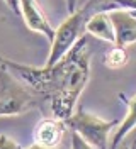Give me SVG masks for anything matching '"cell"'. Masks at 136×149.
Returning a JSON list of instances; mask_svg holds the SVG:
<instances>
[{
  "label": "cell",
  "mask_w": 136,
  "mask_h": 149,
  "mask_svg": "<svg viewBox=\"0 0 136 149\" xmlns=\"http://www.w3.org/2000/svg\"><path fill=\"white\" fill-rule=\"evenodd\" d=\"M27 149H63V148H61V146H56V148H44V146H39V144L34 142V144H31Z\"/></svg>",
  "instance_id": "cell-16"
},
{
  "label": "cell",
  "mask_w": 136,
  "mask_h": 149,
  "mask_svg": "<svg viewBox=\"0 0 136 149\" xmlns=\"http://www.w3.org/2000/svg\"><path fill=\"white\" fill-rule=\"evenodd\" d=\"M80 2H82V0H65L68 14H73L77 9H80Z\"/></svg>",
  "instance_id": "cell-14"
},
{
  "label": "cell",
  "mask_w": 136,
  "mask_h": 149,
  "mask_svg": "<svg viewBox=\"0 0 136 149\" xmlns=\"http://www.w3.org/2000/svg\"><path fill=\"white\" fill-rule=\"evenodd\" d=\"M5 2V5L9 7L14 14H17V15H20V9H19V0H4Z\"/></svg>",
  "instance_id": "cell-15"
},
{
  "label": "cell",
  "mask_w": 136,
  "mask_h": 149,
  "mask_svg": "<svg viewBox=\"0 0 136 149\" xmlns=\"http://www.w3.org/2000/svg\"><path fill=\"white\" fill-rule=\"evenodd\" d=\"M0 149H22L14 139H10L9 136L0 134Z\"/></svg>",
  "instance_id": "cell-12"
},
{
  "label": "cell",
  "mask_w": 136,
  "mask_h": 149,
  "mask_svg": "<svg viewBox=\"0 0 136 149\" xmlns=\"http://www.w3.org/2000/svg\"><path fill=\"white\" fill-rule=\"evenodd\" d=\"M68 129L66 122L56 117L41 119L34 127V142L44 148H56L61 146L65 132Z\"/></svg>",
  "instance_id": "cell-7"
},
{
  "label": "cell",
  "mask_w": 136,
  "mask_h": 149,
  "mask_svg": "<svg viewBox=\"0 0 136 149\" xmlns=\"http://www.w3.org/2000/svg\"><path fill=\"white\" fill-rule=\"evenodd\" d=\"M128 59H129V56H128L126 47L114 44V47L111 51H107L106 56H104V65L111 70H121L123 66L128 65Z\"/></svg>",
  "instance_id": "cell-10"
},
{
  "label": "cell",
  "mask_w": 136,
  "mask_h": 149,
  "mask_svg": "<svg viewBox=\"0 0 136 149\" xmlns=\"http://www.w3.org/2000/svg\"><path fill=\"white\" fill-rule=\"evenodd\" d=\"M114 27V44L128 47L136 42V12L129 9H116L107 12Z\"/></svg>",
  "instance_id": "cell-5"
},
{
  "label": "cell",
  "mask_w": 136,
  "mask_h": 149,
  "mask_svg": "<svg viewBox=\"0 0 136 149\" xmlns=\"http://www.w3.org/2000/svg\"><path fill=\"white\" fill-rule=\"evenodd\" d=\"M34 103V92L10 71L0 56V117L20 115Z\"/></svg>",
  "instance_id": "cell-2"
},
{
  "label": "cell",
  "mask_w": 136,
  "mask_h": 149,
  "mask_svg": "<svg viewBox=\"0 0 136 149\" xmlns=\"http://www.w3.org/2000/svg\"><path fill=\"white\" fill-rule=\"evenodd\" d=\"M20 17L24 19L29 31H34L37 34L44 36L48 41H51L54 36V27L48 20L44 10L39 7L36 0H19Z\"/></svg>",
  "instance_id": "cell-6"
},
{
  "label": "cell",
  "mask_w": 136,
  "mask_h": 149,
  "mask_svg": "<svg viewBox=\"0 0 136 149\" xmlns=\"http://www.w3.org/2000/svg\"><path fill=\"white\" fill-rule=\"evenodd\" d=\"M128 149H136V144H135V146H131V148H128Z\"/></svg>",
  "instance_id": "cell-17"
},
{
  "label": "cell",
  "mask_w": 136,
  "mask_h": 149,
  "mask_svg": "<svg viewBox=\"0 0 136 149\" xmlns=\"http://www.w3.org/2000/svg\"><path fill=\"white\" fill-rule=\"evenodd\" d=\"M119 98L124 102L126 105V115L123 120H119L118 127L114 130V134L111 136V144H109V149H118V146L124 141L128 134L136 127V95L128 98L123 93H119Z\"/></svg>",
  "instance_id": "cell-8"
},
{
  "label": "cell",
  "mask_w": 136,
  "mask_h": 149,
  "mask_svg": "<svg viewBox=\"0 0 136 149\" xmlns=\"http://www.w3.org/2000/svg\"><path fill=\"white\" fill-rule=\"evenodd\" d=\"M85 32H89L90 36L97 37L104 42L114 44V27H112L107 12H95L89 15L87 24H85Z\"/></svg>",
  "instance_id": "cell-9"
},
{
  "label": "cell",
  "mask_w": 136,
  "mask_h": 149,
  "mask_svg": "<svg viewBox=\"0 0 136 149\" xmlns=\"http://www.w3.org/2000/svg\"><path fill=\"white\" fill-rule=\"evenodd\" d=\"M87 19H89V3L77 9L73 14H68V17L58 27H54V36L49 41L51 47L46 59V66H51L56 61H60L83 37Z\"/></svg>",
  "instance_id": "cell-3"
},
{
  "label": "cell",
  "mask_w": 136,
  "mask_h": 149,
  "mask_svg": "<svg viewBox=\"0 0 136 149\" xmlns=\"http://www.w3.org/2000/svg\"><path fill=\"white\" fill-rule=\"evenodd\" d=\"M114 3H118L124 9H129V10H135L136 12V0H112Z\"/></svg>",
  "instance_id": "cell-13"
},
{
  "label": "cell",
  "mask_w": 136,
  "mask_h": 149,
  "mask_svg": "<svg viewBox=\"0 0 136 149\" xmlns=\"http://www.w3.org/2000/svg\"><path fill=\"white\" fill-rule=\"evenodd\" d=\"M72 149H94L90 144H87L77 132L72 130Z\"/></svg>",
  "instance_id": "cell-11"
},
{
  "label": "cell",
  "mask_w": 136,
  "mask_h": 149,
  "mask_svg": "<svg viewBox=\"0 0 136 149\" xmlns=\"http://www.w3.org/2000/svg\"><path fill=\"white\" fill-rule=\"evenodd\" d=\"M65 122L70 127V130L77 132L94 149H109L111 136H112L111 132L119 124V120H106L83 109L73 112L70 119Z\"/></svg>",
  "instance_id": "cell-4"
},
{
  "label": "cell",
  "mask_w": 136,
  "mask_h": 149,
  "mask_svg": "<svg viewBox=\"0 0 136 149\" xmlns=\"http://www.w3.org/2000/svg\"><path fill=\"white\" fill-rule=\"evenodd\" d=\"M2 61L32 92L49 98L53 117L61 120H68L75 112L90 78V53L85 37L51 66H29L7 58H2Z\"/></svg>",
  "instance_id": "cell-1"
}]
</instances>
